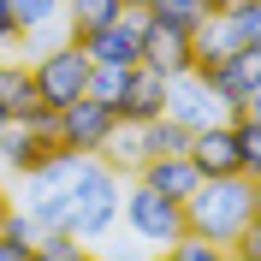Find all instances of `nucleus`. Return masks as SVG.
<instances>
[{
	"label": "nucleus",
	"mask_w": 261,
	"mask_h": 261,
	"mask_svg": "<svg viewBox=\"0 0 261 261\" xmlns=\"http://www.w3.org/2000/svg\"><path fill=\"white\" fill-rule=\"evenodd\" d=\"M244 226H261V178L249 172H226V178H202L184 196V231L231 244Z\"/></svg>",
	"instance_id": "f257e3e1"
},
{
	"label": "nucleus",
	"mask_w": 261,
	"mask_h": 261,
	"mask_svg": "<svg viewBox=\"0 0 261 261\" xmlns=\"http://www.w3.org/2000/svg\"><path fill=\"white\" fill-rule=\"evenodd\" d=\"M119 190H125V178H119V172H107L95 154H83V166L71 172V184H65L60 231H71V238H83V244L107 238V231H113V220H119Z\"/></svg>",
	"instance_id": "f03ea898"
},
{
	"label": "nucleus",
	"mask_w": 261,
	"mask_h": 261,
	"mask_svg": "<svg viewBox=\"0 0 261 261\" xmlns=\"http://www.w3.org/2000/svg\"><path fill=\"white\" fill-rule=\"evenodd\" d=\"M119 214H125V226L137 231L143 244H154V249H166L184 231V202L161 196L154 184H143V178H125V190H119Z\"/></svg>",
	"instance_id": "7ed1b4c3"
},
{
	"label": "nucleus",
	"mask_w": 261,
	"mask_h": 261,
	"mask_svg": "<svg viewBox=\"0 0 261 261\" xmlns=\"http://www.w3.org/2000/svg\"><path fill=\"white\" fill-rule=\"evenodd\" d=\"M83 77H89V54L65 36V42H54L48 54H36L30 60V83H36V101H48L54 113H60L65 101L83 95Z\"/></svg>",
	"instance_id": "20e7f679"
},
{
	"label": "nucleus",
	"mask_w": 261,
	"mask_h": 261,
	"mask_svg": "<svg viewBox=\"0 0 261 261\" xmlns=\"http://www.w3.org/2000/svg\"><path fill=\"white\" fill-rule=\"evenodd\" d=\"M196 77L220 95L226 119H231V113H249V107H261V42H255V48H238L231 60H220L214 71H196Z\"/></svg>",
	"instance_id": "39448f33"
},
{
	"label": "nucleus",
	"mask_w": 261,
	"mask_h": 261,
	"mask_svg": "<svg viewBox=\"0 0 261 261\" xmlns=\"http://www.w3.org/2000/svg\"><path fill=\"white\" fill-rule=\"evenodd\" d=\"M77 48L89 54V65H113V71H130V65L143 60V12H119L113 24H101L95 36H83Z\"/></svg>",
	"instance_id": "423d86ee"
},
{
	"label": "nucleus",
	"mask_w": 261,
	"mask_h": 261,
	"mask_svg": "<svg viewBox=\"0 0 261 261\" xmlns=\"http://www.w3.org/2000/svg\"><path fill=\"white\" fill-rule=\"evenodd\" d=\"M119 119L101 107V101H89V95H77V101H65L60 107V119H54V137H60L65 148H77V154H95L101 143H107V130H113Z\"/></svg>",
	"instance_id": "0eeeda50"
},
{
	"label": "nucleus",
	"mask_w": 261,
	"mask_h": 261,
	"mask_svg": "<svg viewBox=\"0 0 261 261\" xmlns=\"http://www.w3.org/2000/svg\"><path fill=\"white\" fill-rule=\"evenodd\" d=\"M166 119H178L184 130H208L226 119V107L196 71H184V77H166Z\"/></svg>",
	"instance_id": "6e6552de"
},
{
	"label": "nucleus",
	"mask_w": 261,
	"mask_h": 261,
	"mask_svg": "<svg viewBox=\"0 0 261 261\" xmlns=\"http://www.w3.org/2000/svg\"><path fill=\"white\" fill-rule=\"evenodd\" d=\"M166 113V77L154 71V65H130L125 71V89H119V119L125 125H148V119Z\"/></svg>",
	"instance_id": "1a4fd4ad"
},
{
	"label": "nucleus",
	"mask_w": 261,
	"mask_h": 261,
	"mask_svg": "<svg viewBox=\"0 0 261 261\" xmlns=\"http://www.w3.org/2000/svg\"><path fill=\"white\" fill-rule=\"evenodd\" d=\"M143 65H154L161 77H184V71L196 65L190 36L172 30V24H154V18H143Z\"/></svg>",
	"instance_id": "9d476101"
},
{
	"label": "nucleus",
	"mask_w": 261,
	"mask_h": 261,
	"mask_svg": "<svg viewBox=\"0 0 261 261\" xmlns=\"http://www.w3.org/2000/svg\"><path fill=\"white\" fill-rule=\"evenodd\" d=\"M54 148H60V137H48V130H24V125H6V130H0V166H6L12 178H30Z\"/></svg>",
	"instance_id": "9b49d317"
},
{
	"label": "nucleus",
	"mask_w": 261,
	"mask_h": 261,
	"mask_svg": "<svg viewBox=\"0 0 261 261\" xmlns=\"http://www.w3.org/2000/svg\"><path fill=\"white\" fill-rule=\"evenodd\" d=\"M196 161V172L202 178H226V172H244L238 166V143H231V125L220 119V125H208V130H190V148H184Z\"/></svg>",
	"instance_id": "f8f14e48"
},
{
	"label": "nucleus",
	"mask_w": 261,
	"mask_h": 261,
	"mask_svg": "<svg viewBox=\"0 0 261 261\" xmlns=\"http://www.w3.org/2000/svg\"><path fill=\"white\" fill-rule=\"evenodd\" d=\"M137 178L143 184H154L161 196H172V202H184V196L202 184V172H196V161L190 154H148L143 166H137Z\"/></svg>",
	"instance_id": "ddd939ff"
},
{
	"label": "nucleus",
	"mask_w": 261,
	"mask_h": 261,
	"mask_svg": "<svg viewBox=\"0 0 261 261\" xmlns=\"http://www.w3.org/2000/svg\"><path fill=\"white\" fill-rule=\"evenodd\" d=\"M95 161L107 166V172H119V178H137V166H143V125H125V119H119V125L107 130V143L95 148Z\"/></svg>",
	"instance_id": "4468645a"
},
{
	"label": "nucleus",
	"mask_w": 261,
	"mask_h": 261,
	"mask_svg": "<svg viewBox=\"0 0 261 261\" xmlns=\"http://www.w3.org/2000/svg\"><path fill=\"white\" fill-rule=\"evenodd\" d=\"M119 12H125V0H65V6H60V18H65V36H71V42L95 36L101 24H113Z\"/></svg>",
	"instance_id": "2eb2a0df"
},
{
	"label": "nucleus",
	"mask_w": 261,
	"mask_h": 261,
	"mask_svg": "<svg viewBox=\"0 0 261 261\" xmlns=\"http://www.w3.org/2000/svg\"><path fill=\"white\" fill-rule=\"evenodd\" d=\"M231 143H238V166H244L249 178H261V107H249V113H231Z\"/></svg>",
	"instance_id": "dca6fc26"
},
{
	"label": "nucleus",
	"mask_w": 261,
	"mask_h": 261,
	"mask_svg": "<svg viewBox=\"0 0 261 261\" xmlns=\"http://www.w3.org/2000/svg\"><path fill=\"white\" fill-rule=\"evenodd\" d=\"M184 148H190V130H184L178 125V119H148V125H143V161H148V154H184Z\"/></svg>",
	"instance_id": "f3484780"
},
{
	"label": "nucleus",
	"mask_w": 261,
	"mask_h": 261,
	"mask_svg": "<svg viewBox=\"0 0 261 261\" xmlns=\"http://www.w3.org/2000/svg\"><path fill=\"white\" fill-rule=\"evenodd\" d=\"M30 95H36L30 60H0V107H6V119H12V107H24Z\"/></svg>",
	"instance_id": "a211bd4d"
},
{
	"label": "nucleus",
	"mask_w": 261,
	"mask_h": 261,
	"mask_svg": "<svg viewBox=\"0 0 261 261\" xmlns=\"http://www.w3.org/2000/svg\"><path fill=\"white\" fill-rule=\"evenodd\" d=\"M143 18H154V24H172V30H184L190 36L202 18H208V6L202 0H148V12Z\"/></svg>",
	"instance_id": "6ab92c4d"
},
{
	"label": "nucleus",
	"mask_w": 261,
	"mask_h": 261,
	"mask_svg": "<svg viewBox=\"0 0 261 261\" xmlns=\"http://www.w3.org/2000/svg\"><path fill=\"white\" fill-rule=\"evenodd\" d=\"M161 255H166V261H226V244H214V238H196V231H178V238H172Z\"/></svg>",
	"instance_id": "aec40b11"
},
{
	"label": "nucleus",
	"mask_w": 261,
	"mask_h": 261,
	"mask_svg": "<svg viewBox=\"0 0 261 261\" xmlns=\"http://www.w3.org/2000/svg\"><path fill=\"white\" fill-rule=\"evenodd\" d=\"M6 6H12V24H18V36H24V30H36V24H54L65 0H6Z\"/></svg>",
	"instance_id": "412c9836"
},
{
	"label": "nucleus",
	"mask_w": 261,
	"mask_h": 261,
	"mask_svg": "<svg viewBox=\"0 0 261 261\" xmlns=\"http://www.w3.org/2000/svg\"><path fill=\"white\" fill-rule=\"evenodd\" d=\"M83 238H71V231H42V238H36V261H77L83 255Z\"/></svg>",
	"instance_id": "4be33fe9"
},
{
	"label": "nucleus",
	"mask_w": 261,
	"mask_h": 261,
	"mask_svg": "<svg viewBox=\"0 0 261 261\" xmlns=\"http://www.w3.org/2000/svg\"><path fill=\"white\" fill-rule=\"evenodd\" d=\"M0 261H36L30 244H12V238H0Z\"/></svg>",
	"instance_id": "5701e85b"
},
{
	"label": "nucleus",
	"mask_w": 261,
	"mask_h": 261,
	"mask_svg": "<svg viewBox=\"0 0 261 261\" xmlns=\"http://www.w3.org/2000/svg\"><path fill=\"white\" fill-rule=\"evenodd\" d=\"M6 42H18V24H12V6L0 0V48H6Z\"/></svg>",
	"instance_id": "b1692460"
},
{
	"label": "nucleus",
	"mask_w": 261,
	"mask_h": 261,
	"mask_svg": "<svg viewBox=\"0 0 261 261\" xmlns=\"http://www.w3.org/2000/svg\"><path fill=\"white\" fill-rule=\"evenodd\" d=\"M202 6H208V12L220 18V12H238V6H249V0H202Z\"/></svg>",
	"instance_id": "393cba45"
},
{
	"label": "nucleus",
	"mask_w": 261,
	"mask_h": 261,
	"mask_svg": "<svg viewBox=\"0 0 261 261\" xmlns=\"http://www.w3.org/2000/svg\"><path fill=\"white\" fill-rule=\"evenodd\" d=\"M6 214H12V196H6V184H0V220H6Z\"/></svg>",
	"instance_id": "a878e982"
},
{
	"label": "nucleus",
	"mask_w": 261,
	"mask_h": 261,
	"mask_svg": "<svg viewBox=\"0 0 261 261\" xmlns=\"http://www.w3.org/2000/svg\"><path fill=\"white\" fill-rule=\"evenodd\" d=\"M125 12H148V0H125Z\"/></svg>",
	"instance_id": "bb28decb"
},
{
	"label": "nucleus",
	"mask_w": 261,
	"mask_h": 261,
	"mask_svg": "<svg viewBox=\"0 0 261 261\" xmlns=\"http://www.w3.org/2000/svg\"><path fill=\"white\" fill-rule=\"evenodd\" d=\"M77 261H107V255H89V249H83V255H77Z\"/></svg>",
	"instance_id": "cd10ccee"
},
{
	"label": "nucleus",
	"mask_w": 261,
	"mask_h": 261,
	"mask_svg": "<svg viewBox=\"0 0 261 261\" xmlns=\"http://www.w3.org/2000/svg\"><path fill=\"white\" fill-rule=\"evenodd\" d=\"M6 125H12V119H6V107H0V130H6Z\"/></svg>",
	"instance_id": "c85d7f7f"
},
{
	"label": "nucleus",
	"mask_w": 261,
	"mask_h": 261,
	"mask_svg": "<svg viewBox=\"0 0 261 261\" xmlns=\"http://www.w3.org/2000/svg\"><path fill=\"white\" fill-rule=\"evenodd\" d=\"M148 261H166V255H148Z\"/></svg>",
	"instance_id": "c756f323"
},
{
	"label": "nucleus",
	"mask_w": 261,
	"mask_h": 261,
	"mask_svg": "<svg viewBox=\"0 0 261 261\" xmlns=\"http://www.w3.org/2000/svg\"><path fill=\"white\" fill-rule=\"evenodd\" d=\"M226 261H231V255H226Z\"/></svg>",
	"instance_id": "7c9ffc66"
}]
</instances>
